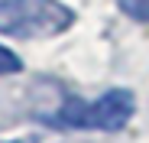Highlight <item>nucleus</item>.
Segmentation results:
<instances>
[{"mask_svg":"<svg viewBox=\"0 0 149 143\" xmlns=\"http://www.w3.org/2000/svg\"><path fill=\"white\" fill-rule=\"evenodd\" d=\"M74 23V10L62 0H0V33L16 39L58 36Z\"/></svg>","mask_w":149,"mask_h":143,"instance_id":"nucleus-1","label":"nucleus"},{"mask_svg":"<svg viewBox=\"0 0 149 143\" xmlns=\"http://www.w3.org/2000/svg\"><path fill=\"white\" fill-rule=\"evenodd\" d=\"M136 111V101L127 88H110L104 91L97 101H78L71 98L58 114H55V127L62 130H123L130 124V117Z\"/></svg>","mask_w":149,"mask_h":143,"instance_id":"nucleus-2","label":"nucleus"},{"mask_svg":"<svg viewBox=\"0 0 149 143\" xmlns=\"http://www.w3.org/2000/svg\"><path fill=\"white\" fill-rule=\"evenodd\" d=\"M120 10L136 23H149V0H120Z\"/></svg>","mask_w":149,"mask_h":143,"instance_id":"nucleus-3","label":"nucleus"},{"mask_svg":"<svg viewBox=\"0 0 149 143\" xmlns=\"http://www.w3.org/2000/svg\"><path fill=\"white\" fill-rule=\"evenodd\" d=\"M19 68H23L19 55H16V52H10L7 46H0V75H16Z\"/></svg>","mask_w":149,"mask_h":143,"instance_id":"nucleus-4","label":"nucleus"},{"mask_svg":"<svg viewBox=\"0 0 149 143\" xmlns=\"http://www.w3.org/2000/svg\"><path fill=\"white\" fill-rule=\"evenodd\" d=\"M3 143H39L36 137H16V140H3Z\"/></svg>","mask_w":149,"mask_h":143,"instance_id":"nucleus-5","label":"nucleus"}]
</instances>
